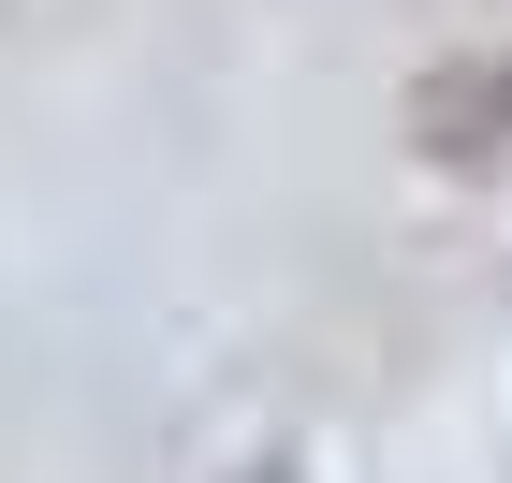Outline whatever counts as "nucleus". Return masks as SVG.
<instances>
[{"label": "nucleus", "instance_id": "nucleus-1", "mask_svg": "<svg viewBox=\"0 0 512 483\" xmlns=\"http://www.w3.org/2000/svg\"><path fill=\"white\" fill-rule=\"evenodd\" d=\"M410 132H425V161H454V176H512V59H439V74L410 88Z\"/></svg>", "mask_w": 512, "mask_h": 483}, {"label": "nucleus", "instance_id": "nucleus-2", "mask_svg": "<svg viewBox=\"0 0 512 483\" xmlns=\"http://www.w3.org/2000/svg\"><path fill=\"white\" fill-rule=\"evenodd\" d=\"M235 483H293V469H278V454H264V469H235Z\"/></svg>", "mask_w": 512, "mask_h": 483}]
</instances>
